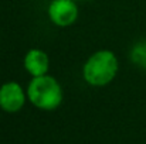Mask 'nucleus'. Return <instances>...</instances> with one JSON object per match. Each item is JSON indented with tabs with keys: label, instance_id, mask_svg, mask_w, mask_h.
<instances>
[{
	"label": "nucleus",
	"instance_id": "7",
	"mask_svg": "<svg viewBox=\"0 0 146 144\" xmlns=\"http://www.w3.org/2000/svg\"><path fill=\"white\" fill-rule=\"evenodd\" d=\"M74 1H77V0H74Z\"/></svg>",
	"mask_w": 146,
	"mask_h": 144
},
{
	"label": "nucleus",
	"instance_id": "5",
	"mask_svg": "<svg viewBox=\"0 0 146 144\" xmlns=\"http://www.w3.org/2000/svg\"><path fill=\"white\" fill-rule=\"evenodd\" d=\"M23 64H24V69H26L33 78L47 75L48 68H50L48 55H47L43 49H38V48L30 49V51L26 54Z\"/></svg>",
	"mask_w": 146,
	"mask_h": 144
},
{
	"label": "nucleus",
	"instance_id": "2",
	"mask_svg": "<svg viewBox=\"0 0 146 144\" xmlns=\"http://www.w3.org/2000/svg\"><path fill=\"white\" fill-rule=\"evenodd\" d=\"M27 99L40 110H55L62 102V89L54 76L33 78L27 86Z\"/></svg>",
	"mask_w": 146,
	"mask_h": 144
},
{
	"label": "nucleus",
	"instance_id": "3",
	"mask_svg": "<svg viewBox=\"0 0 146 144\" xmlns=\"http://www.w3.org/2000/svg\"><path fill=\"white\" fill-rule=\"evenodd\" d=\"M47 13L50 20L58 27L72 26L78 18V7L74 0H52Z\"/></svg>",
	"mask_w": 146,
	"mask_h": 144
},
{
	"label": "nucleus",
	"instance_id": "4",
	"mask_svg": "<svg viewBox=\"0 0 146 144\" xmlns=\"http://www.w3.org/2000/svg\"><path fill=\"white\" fill-rule=\"evenodd\" d=\"M27 92L17 82H6L0 86V109L6 113H17L26 103Z\"/></svg>",
	"mask_w": 146,
	"mask_h": 144
},
{
	"label": "nucleus",
	"instance_id": "1",
	"mask_svg": "<svg viewBox=\"0 0 146 144\" xmlns=\"http://www.w3.org/2000/svg\"><path fill=\"white\" fill-rule=\"evenodd\" d=\"M118 58L109 49L94 52L82 66V76L91 86H105L118 74Z\"/></svg>",
	"mask_w": 146,
	"mask_h": 144
},
{
	"label": "nucleus",
	"instance_id": "6",
	"mask_svg": "<svg viewBox=\"0 0 146 144\" xmlns=\"http://www.w3.org/2000/svg\"><path fill=\"white\" fill-rule=\"evenodd\" d=\"M131 59L138 66L146 69V41H141L133 45L131 51Z\"/></svg>",
	"mask_w": 146,
	"mask_h": 144
}]
</instances>
